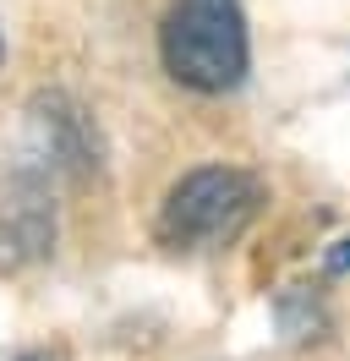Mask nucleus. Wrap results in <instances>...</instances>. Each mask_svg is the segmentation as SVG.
<instances>
[{
    "label": "nucleus",
    "instance_id": "obj_1",
    "mask_svg": "<svg viewBox=\"0 0 350 361\" xmlns=\"http://www.w3.org/2000/svg\"><path fill=\"white\" fill-rule=\"evenodd\" d=\"M159 55L181 88L230 93L246 77V17L241 0H170L159 27Z\"/></svg>",
    "mask_w": 350,
    "mask_h": 361
},
{
    "label": "nucleus",
    "instance_id": "obj_2",
    "mask_svg": "<svg viewBox=\"0 0 350 361\" xmlns=\"http://www.w3.org/2000/svg\"><path fill=\"white\" fill-rule=\"evenodd\" d=\"M262 203V186L246 170L230 164H203L192 176H181L164 192L159 208V241L175 252H208L236 241L241 230L252 225V214Z\"/></svg>",
    "mask_w": 350,
    "mask_h": 361
},
{
    "label": "nucleus",
    "instance_id": "obj_3",
    "mask_svg": "<svg viewBox=\"0 0 350 361\" xmlns=\"http://www.w3.org/2000/svg\"><path fill=\"white\" fill-rule=\"evenodd\" d=\"M55 241V203H49V164H28L0 186V269L39 263Z\"/></svg>",
    "mask_w": 350,
    "mask_h": 361
},
{
    "label": "nucleus",
    "instance_id": "obj_4",
    "mask_svg": "<svg viewBox=\"0 0 350 361\" xmlns=\"http://www.w3.org/2000/svg\"><path fill=\"white\" fill-rule=\"evenodd\" d=\"M328 269H334V274H350V235H345L334 252H328Z\"/></svg>",
    "mask_w": 350,
    "mask_h": 361
},
{
    "label": "nucleus",
    "instance_id": "obj_5",
    "mask_svg": "<svg viewBox=\"0 0 350 361\" xmlns=\"http://www.w3.org/2000/svg\"><path fill=\"white\" fill-rule=\"evenodd\" d=\"M17 361H66L61 350H28V356H17Z\"/></svg>",
    "mask_w": 350,
    "mask_h": 361
},
{
    "label": "nucleus",
    "instance_id": "obj_6",
    "mask_svg": "<svg viewBox=\"0 0 350 361\" xmlns=\"http://www.w3.org/2000/svg\"><path fill=\"white\" fill-rule=\"evenodd\" d=\"M0 55H6V44H0Z\"/></svg>",
    "mask_w": 350,
    "mask_h": 361
}]
</instances>
